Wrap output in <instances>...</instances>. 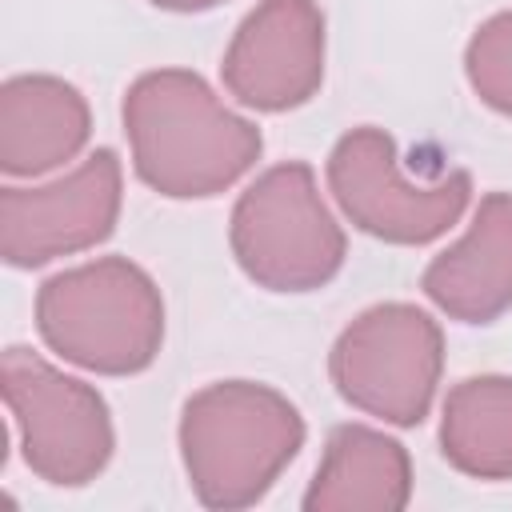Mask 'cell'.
Wrapping results in <instances>:
<instances>
[{
  "label": "cell",
  "mask_w": 512,
  "mask_h": 512,
  "mask_svg": "<svg viewBox=\"0 0 512 512\" xmlns=\"http://www.w3.org/2000/svg\"><path fill=\"white\" fill-rule=\"evenodd\" d=\"M136 176L168 200H208L232 188L264 152L252 120L224 108L200 72H140L120 104Z\"/></svg>",
  "instance_id": "obj_1"
},
{
  "label": "cell",
  "mask_w": 512,
  "mask_h": 512,
  "mask_svg": "<svg viewBox=\"0 0 512 512\" xmlns=\"http://www.w3.org/2000/svg\"><path fill=\"white\" fill-rule=\"evenodd\" d=\"M300 408L260 380H216L180 408V460L204 508L240 512L268 496L304 448Z\"/></svg>",
  "instance_id": "obj_2"
},
{
  "label": "cell",
  "mask_w": 512,
  "mask_h": 512,
  "mask_svg": "<svg viewBox=\"0 0 512 512\" xmlns=\"http://www.w3.org/2000/svg\"><path fill=\"white\" fill-rule=\"evenodd\" d=\"M36 332L76 368L96 376H136L160 356L164 296L128 256H96L40 284Z\"/></svg>",
  "instance_id": "obj_3"
},
{
  "label": "cell",
  "mask_w": 512,
  "mask_h": 512,
  "mask_svg": "<svg viewBox=\"0 0 512 512\" xmlns=\"http://www.w3.org/2000/svg\"><path fill=\"white\" fill-rule=\"evenodd\" d=\"M228 248L240 272L268 292H316L344 268L348 236L304 160L264 168L232 204Z\"/></svg>",
  "instance_id": "obj_4"
},
{
  "label": "cell",
  "mask_w": 512,
  "mask_h": 512,
  "mask_svg": "<svg viewBox=\"0 0 512 512\" xmlns=\"http://www.w3.org/2000/svg\"><path fill=\"white\" fill-rule=\"evenodd\" d=\"M444 372L440 324L404 300L364 308L328 352V376L344 404L396 428H416Z\"/></svg>",
  "instance_id": "obj_5"
},
{
  "label": "cell",
  "mask_w": 512,
  "mask_h": 512,
  "mask_svg": "<svg viewBox=\"0 0 512 512\" xmlns=\"http://www.w3.org/2000/svg\"><path fill=\"white\" fill-rule=\"evenodd\" d=\"M0 388L12 412L24 464L36 480L52 488H84L92 484L116 448V428L108 400L36 356L32 348H4Z\"/></svg>",
  "instance_id": "obj_6"
},
{
  "label": "cell",
  "mask_w": 512,
  "mask_h": 512,
  "mask_svg": "<svg viewBox=\"0 0 512 512\" xmlns=\"http://www.w3.org/2000/svg\"><path fill=\"white\" fill-rule=\"evenodd\" d=\"M328 188L352 228L400 248L440 240L472 200V176L464 168L440 172L428 184L408 180L396 156V140L376 124L348 128L332 144Z\"/></svg>",
  "instance_id": "obj_7"
},
{
  "label": "cell",
  "mask_w": 512,
  "mask_h": 512,
  "mask_svg": "<svg viewBox=\"0 0 512 512\" xmlns=\"http://www.w3.org/2000/svg\"><path fill=\"white\" fill-rule=\"evenodd\" d=\"M124 168L96 148L68 176L40 188H0V256L12 268H44L60 256L104 244L120 220Z\"/></svg>",
  "instance_id": "obj_8"
},
{
  "label": "cell",
  "mask_w": 512,
  "mask_h": 512,
  "mask_svg": "<svg viewBox=\"0 0 512 512\" xmlns=\"http://www.w3.org/2000/svg\"><path fill=\"white\" fill-rule=\"evenodd\" d=\"M220 80L256 112H292L324 84V12L316 0H256L236 24Z\"/></svg>",
  "instance_id": "obj_9"
},
{
  "label": "cell",
  "mask_w": 512,
  "mask_h": 512,
  "mask_svg": "<svg viewBox=\"0 0 512 512\" xmlns=\"http://www.w3.org/2000/svg\"><path fill=\"white\" fill-rule=\"evenodd\" d=\"M420 288L460 324H492L512 312V192L480 196L468 232L428 260Z\"/></svg>",
  "instance_id": "obj_10"
},
{
  "label": "cell",
  "mask_w": 512,
  "mask_h": 512,
  "mask_svg": "<svg viewBox=\"0 0 512 512\" xmlns=\"http://www.w3.org/2000/svg\"><path fill=\"white\" fill-rule=\"evenodd\" d=\"M92 108L84 92L48 72H20L0 84V172L44 176L84 152Z\"/></svg>",
  "instance_id": "obj_11"
},
{
  "label": "cell",
  "mask_w": 512,
  "mask_h": 512,
  "mask_svg": "<svg viewBox=\"0 0 512 512\" xmlns=\"http://www.w3.org/2000/svg\"><path fill=\"white\" fill-rule=\"evenodd\" d=\"M412 500V460L400 440L368 424L328 432L304 512H400Z\"/></svg>",
  "instance_id": "obj_12"
},
{
  "label": "cell",
  "mask_w": 512,
  "mask_h": 512,
  "mask_svg": "<svg viewBox=\"0 0 512 512\" xmlns=\"http://www.w3.org/2000/svg\"><path fill=\"white\" fill-rule=\"evenodd\" d=\"M440 452L472 480H512V376L484 372L448 388Z\"/></svg>",
  "instance_id": "obj_13"
},
{
  "label": "cell",
  "mask_w": 512,
  "mask_h": 512,
  "mask_svg": "<svg viewBox=\"0 0 512 512\" xmlns=\"http://www.w3.org/2000/svg\"><path fill=\"white\" fill-rule=\"evenodd\" d=\"M464 76L480 104L512 116V8L488 16L472 32L464 48Z\"/></svg>",
  "instance_id": "obj_14"
},
{
  "label": "cell",
  "mask_w": 512,
  "mask_h": 512,
  "mask_svg": "<svg viewBox=\"0 0 512 512\" xmlns=\"http://www.w3.org/2000/svg\"><path fill=\"white\" fill-rule=\"evenodd\" d=\"M152 8H164V12H208V8H220L228 0H148Z\"/></svg>",
  "instance_id": "obj_15"
}]
</instances>
